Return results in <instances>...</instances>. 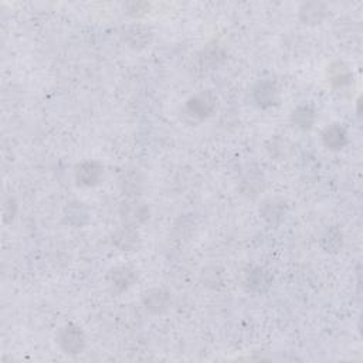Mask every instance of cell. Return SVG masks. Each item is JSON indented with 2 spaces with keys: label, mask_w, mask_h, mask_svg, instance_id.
<instances>
[{
  "label": "cell",
  "mask_w": 363,
  "mask_h": 363,
  "mask_svg": "<svg viewBox=\"0 0 363 363\" xmlns=\"http://www.w3.org/2000/svg\"><path fill=\"white\" fill-rule=\"evenodd\" d=\"M191 224H194V220H191L190 218H187V216L180 218V219L176 222L175 229H174V233L176 234V239H179V240L186 239V240H187V239L191 236V233H194V230H187L186 227H187V226H191Z\"/></svg>",
  "instance_id": "22"
},
{
  "label": "cell",
  "mask_w": 363,
  "mask_h": 363,
  "mask_svg": "<svg viewBox=\"0 0 363 363\" xmlns=\"http://www.w3.org/2000/svg\"><path fill=\"white\" fill-rule=\"evenodd\" d=\"M323 143L329 151H340L349 142V135L347 128L340 124H331L323 131Z\"/></svg>",
  "instance_id": "12"
},
{
  "label": "cell",
  "mask_w": 363,
  "mask_h": 363,
  "mask_svg": "<svg viewBox=\"0 0 363 363\" xmlns=\"http://www.w3.org/2000/svg\"><path fill=\"white\" fill-rule=\"evenodd\" d=\"M104 176V166L97 161H85L75 167V180L82 187H95Z\"/></svg>",
  "instance_id": "8"
},
{
  "label": "cell",
  "mask_w": 363,
  "mask_h": 363,
  "mask_svg": "<svg viewBox=\"0 0 363 363\" xmlns=\"http://www.w3.org/2000/svg\"><path fill=\"white\" fill-rule=\"evenodd\" d=\"M315 121H316V113L314 110V106L309 104L296 106L291 115L292 125L296 126L298 130H303V131H309L314 126Z\"/></svg>",
  "instance_id": "18"
},
{
  "label": "cell",
  "mask_w": 363,
  "mask_h": 363,
  "mask_svg": "<svg viewBox=\"0 0 363 363\" xmlns=\"http://www.w3.org/2000/svg\"><path fill=\"white\" fill-rule=\"evenodd\" d=\"M119 185L126 196L135 199L141 195L142 187H143V179L139 172L131 170V172H126L122 175V178L119 179Z\"/></svg>",
  "instance_id": "19"
},
{
  "label": "cell",
  "mask_w": 363,
  "mask_h": 363,
  "mask_svg": "<svg viewBox=\"0 0 363 363\" xmlns=\"http://www.w3.org/2000/svg\"><path fill=\"white\" fill-rule=\"evenodd\" d=\"M224 50L218 45H210L198 56V66L202 71L215 70L224 62L226 60Z\"/></svg>",
  "instance_id": "14"
},
{
  "label": "cell",
  "mask_w": 363,
  "mask_h": 363,
  "mask_svg": "<svg viewBox=\"0 0 363 363\" xmlns=\"http://www.w3.org/2000/svg\"><path fill=\"white\" fill-rule=\"evenodd\" d=\"M218 106V95L210 91H200L190 97L185 104V113L187 117L196 121H203L215 113Z\"/></svg>",
  "instance_id": "1"
},
{
  "label": "cell",
  "mask_w": 363,
  "mask_h": 363,
  "mask_svg": "<svg viewBox=\"0 0 363 363\" xmlns=\"http://www.w3.org/2000/svg\"><path fill=\"white\" fill-rule=\"evenodd\" d=\"M319 246L329 254L338 253L344 246V233L338 226H329L319 239Z\"/></svg>",
  "instance_id": "17"
},
{
  "label": "cell",
  "mask_w": 363,
  "mask_h": 363,
  "mask_svg": "<svg viewBox=\"0 0 363 363\" xmlns=\"http://www.w3.org/2000/svg\"><path fill=\"white\" fill-rule=\"evenodd\" d=\"M57 345L67 355H78L85 347V335L75 324H66L57 331Z\"/></svg>",
  "instance_id": "2"
},
{
  "label": "cell",
  "mask_w": 363,
  "mask_h": 363,
  "mask_svg": "<svg viewBox=\"0 0 363 363\" xmlns=\"http://www.w3.org/2000/svg\"><path fill=\"white\" fill-rule=\"evenodd\" d=\"M328 16V8L323 2H307L298 9V17L304 25L316 26L321 25Z\"/></svg>",
  "instance_id": "13"
},
{
  "label": "cell",
  "mask_w": 363,
  "mask_h": 363,
  "mask_svg": "<svg viewBox=\"0 0 363 363\" xmlns=\"http://www.w3.org/2000/svg\"><path fill=\"white\" fill-rule=\"evenodd\" d=\"M17 215V202L13 196H10L6 203H5V210H3V216L6 223H12Z\"/></svg>",
  "instance_id": "23"
},
{
  "label": "cell",
  "mask_w": 363,
  "mask_h": 363,
  "mask_svg": "<svg viewBox=\"0 0 363 363\" xmlns=\"http://www.w3.org/2000/svg\"><path fill=\"white\" fill-rule=\"evenodd\" d=\"M128 8H130V13L134 14V16H139L141 12L145 13V12L149 10V5H146V3H132Z\"/></svg>",
  "instance_id": "24"
},
{
  "label": "cell",
  "mask_w": 363,
  "mask_h": 363,
  "mask_svg": "<svg viewBox=\"0 0 363 363\" xmlns=\"http://www.w3.org/2000/svg\"><path fill=\"white\" fill-rule=\"evenodd\" d=\"M113 244L119 251H137L141 247V236L137 226L124 224L113 234Z\"/></svg>",
  "instance_id": "11"
},
{
  "label": "cell",
  "mask_w": 363,
  "mask_h": 363,
  "mask_svg": "<svg viewBox=\"0 0 363 363\" xmlns=\"http://www.w3.org/2000/svg\"><path fill=\"white\" fill-rule=\"evenodd\" d=\"M288 213L287 200L279 196L267 198L260 206V216L271 226H279L284 222Z\"/></svg>",
  "instance_id": "6"
},
{
  "label": "cell",
  "mask_w": 363,
  "mask_h": 363,
  "mask_svg": "<svg viewBox=\"0 0 363 363\" xmlns=\"http://www.w3.org/2000/svg\"><path fill=\"white\" fill-rule=\"evenodd\" d=\"M328 78L333 89H345L353 82V74L345 62H332L328 67Z\"/></svg>",
  "instance_id": "16"
},
{
  "label": "cell",
  "mask_w": 363,
  "mask_h": 363,
  "mask_svg": "<svg viewBox=\"0 0 363 363\" xmlns=\"http://www.w3.org/2000/svg\"><path fill=\"white\" fill-rule=\"evenodd\" d=\"M253 99L261 110H268L279 104V87L271 80L259 81L253 89Z\"/></svg>",
  "instance_id": "10"
},
{
  "label": "cell",
  "mask_w": 363,
  "mask_h": 363,
  "mask_svg": "<svg viewBox=\"0 0 363 363\" xmlns=\"http://www.w3.org/2000/svg\"><path fill=\"white\" fill-rule=\"evenodd\" d=\"M242 283L246 291L251 294H264L272 284V275L264 267L253 266L243 272Z\"/></svg>",
  "instance_id": "3"
},
{
  "label": "cell",
  "mask_w": 363,
  "mask_h": 363,
  "mask_svg": "<svg viewBox=\"0 0 363 363\" xmlns=\"http://www.w3.org/2000/svg\"><path fill=\"white\" fill-rule=\"evenodd\" d=\"M143 308L152 315H161L172 305V294L165 288H152L142 296Z\"/></svg>",
  "instance_id": "5"
},
{
  "label": "cell",
  "mask_w": 363,
  "mask_h": 363,
  "mask_svg": "<svg viewBox=\"0 0 363 363\" xmlns=\"http://www.w3.org/2000/svg\"><path fill=\"white\" fill-rule=\"evenodd\" d=\"M119 213L125 224H132V226L142 224L151 218V210H149L148 204L138 200V198L124 202L121 204Z\"/></svg>",
  "instance_id": "9"
},
{
  "label": "cell",
  "mask_w": 363,
  "mask_h": 363,
  "mask_svg": "<svg viewBox=\"0 0 363 363\" xmlns=\"http://www.w3.org/2000/svg\"><path fill=\"white\" fill-rule=\"evenodd\" d=\"M121 37L131 49L142 50L152 43L154 32L151 30V27L135 23L124 27L121 32Z\"/></svg>",
  "instance_id": "7"
},
{
  "label": "cell",
  "mask_w": 363,
  "mask_h": 363,
  "mask_svg": "<svg viewBox=\"0 0 363 363\" xmlns=\"http://www.w3.org/2000/svg\"><path fill=\"white\" fill-rule=\"evenodd\" d=\"M106 281L114 294H122L138 281V271L131 267H115L108 272Z\"/></svg>",
  "instance_id": "4"
},
{
  "label": "cell",
  "mask_w": 363,
  "mask_h": 363,
  "mask_svg": "<svg viewBox=\"0 0 363 363\" xmlns=\"http://www.w3.org/2000/svg\"><path fill=\"white\" fill-rule=\"evenodd\" d=\"M200 281L210 290H220L224 285V272L218 266L204 267L200 272Z\"/></svg>",
  "instance_id": "21"
},
{
  "label": "cell",
  "mask_w": 363,
  "mask_h": 363,
  "mask_svg": "<svg viewBox=\"0 0 363 363\" xmlns=\"http://www.w3.org/2000/svg\"><path fill=\"white\" fill-rule=\"evenodd\" d=\"M264 179L260 174L257 172H248L243 179H242V194L247 198H255L259 196L261 191L264 190Z\"/></svg>",
  "instance_id": "20"
},
{
  "label": "cell",
  "mask_w": 363,
  "mask_h": 363,
  "mask_svg": "<svg viewBox=\"0 0 363 363\" xmlns=\"http://www.w3.org/2000/svg\"><path fill=\"white\" fill-rule=\"evenodd\" d=\"M64 222L73 227H82L90 222V210L81 202H71L64 209Z\"/></svg>",
  "instance_id": "15"
}]
</instances>
